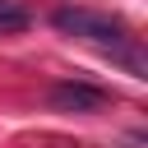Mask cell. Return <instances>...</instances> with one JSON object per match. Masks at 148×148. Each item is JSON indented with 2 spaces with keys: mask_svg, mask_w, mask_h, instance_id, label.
<instances>
[{
  "mask_svg": "<svg viewBox=\"0 0 148 148\" xmlns=\"http://www.w3.org/2000/svg\"><path fill=\"white\" fill-rule=\"evenodd\" d=\"M51 23H56L60 32H69V37H83V42H92V46L111 51V60H120L134 79H148L143 46H139V37H134L120 18L97 14V9H74V5H60V9L51 14Z\"/></svg>",
  "mask_w": 148,
  "mask_h": 148,
  "instance_id": "1",
  "label": "cell"
},
{
  "mask_svg": "<svg viewBox=\"0 0 148 148\" xmlns=\"http://www.w3.org/2000/svg\"><path fill=\"white\" fill-rule=\"evenodd\" d=\"M28 28V9L14 0H0V32H23Z\"/></svg>",
  "mask_w": 148,
  "mask_h": 148,
  "instance_id": "3",
  "label": "cell"
},
{
  "mask_svg": "<svg viewBox=\"0 0 148 148\" xmlns=\"http://www.w3.org/2000/svg\"><path fill=\"white\" fill-rule=\"evenodd\" d=\"M106 106V92L92 88V83H79V79H65L51 88V111H65V116H97Z\"/></svg>",
  "mask_w": 148,
  "mask_h": 148,
  "instance_id": "2",
  "label": "cell"
}]
</instances>
